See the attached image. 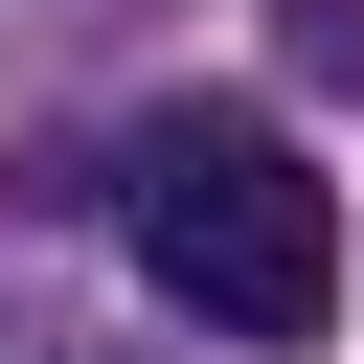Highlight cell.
I'll list each match as a JSON object with an SVG mask.
<instances>
[{
    "instance_id": "obj_1",
    "label": "cell",
    "mask_w": 364,
    "mask_h": 364,
    "mask_svg": "<svg viewBox=\"0 0 364 364\" xmlns=\"http://www.w3.org/2000/svg\"><path fill=\"white\" fill-rule=\"evenodd\" d=\"M136 273L205 318V341H318L341 318V182L273 136V114H182V136H136Z\"/></svg>"
},
{
    "instance_id": "obj_2",
    "label": "cell",
    "mask_w": 364,
    "mask_h": 364,
    "mask_svg": "<svg viewBox=\"0 0 364 364\" xmlns=\"http://www.w3.org/2000/svg\"><path fill=\"white\" fill-rule=\"evenodd\" d=\"M273 68H296V91H364V23H341V0H296V23H273Z\"/></svg>"
}]
</instances>
